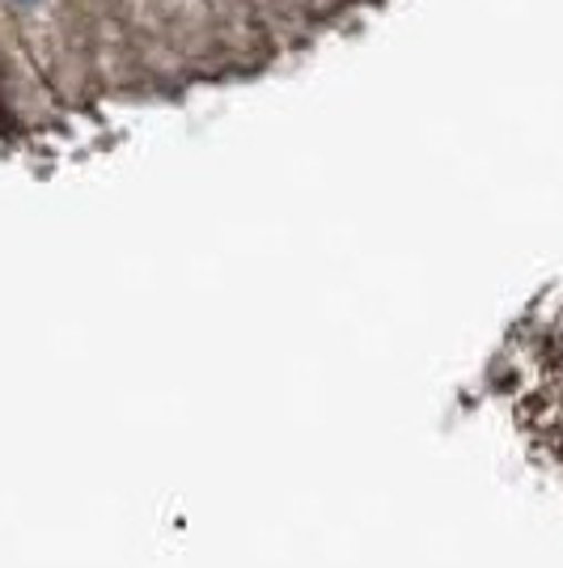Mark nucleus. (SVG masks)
<instances>
[{"instance_id":"obj_1","label":"nucleus","mask_w":563,"mask_h":568,"mask_svg":"<svg viewBox=\"0 0 563 568\" xmlns=\"http://www.w3.org/2000/svg\"><path fill=\"white\" fill-rule=\"evenodd\" d=\"M18 4H34V0H18Z\"/></svg>"}]
</instances>
